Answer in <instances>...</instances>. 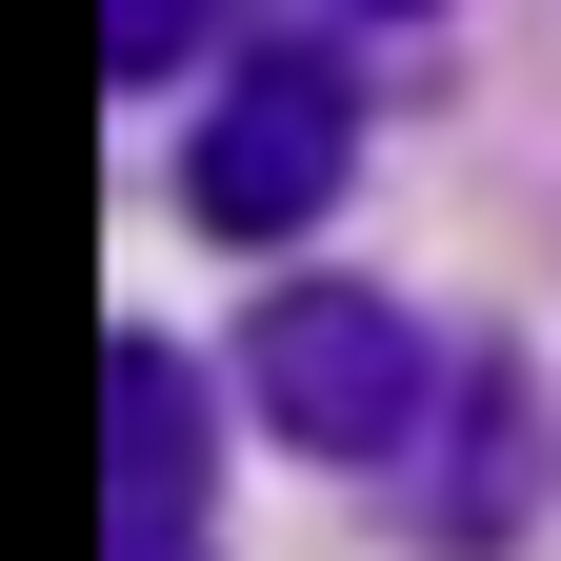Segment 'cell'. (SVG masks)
Segmentation results:
<instances>
[{
	"label": "cell",
	"instance_id": "3",
	"mask_svg": "<svg viewBox=\"0 0 561 561\" xmlns=\"http://www.w3.org/2000/svg\"><path fill=\"white\" fill-rule=\"evenodd\" d=\"M201 362L181 341H121L101 362V442H121V561H201Z\"/></svg>",
	"mask_w": 561,
	"mask_h": 561
},
{
	"label": "cell",
	"instance_id": "4",
	"mask_svg": "<svg viewBox=\"0 0 561 561\" xmlns=\"http://www.w3.org/2000/svg\"><path fill=\"white\" fill-rule=\"evenodd\" d=\"M201 41H221V0H101V60H121V81H181Z\"/></svg>",
	"mask_w": 561,
	"mask_h": 561
},
{
	"label": "cell",
	"instance_id": "1",
	"mask_svg": "<svg viewBox=\"0 0 561 561\" xmlns=\"http://www.w3.org/2000/svg\"><path fill=\"white\" fill-rule=\"evenodd\" d=\"M341 161H362V81H341L321 41H261L241 81H221V121H201L181 201H201L221 241H301L321 201H341Z\"/></svg>",
	"mask_w": 561,
	"mask_h": 561
},
{
	"label": "cell",
	"instance_id": "2",
	"mask_svg": "<svg viewBox=\"0 0 561 561\" xmlns=\"http://www.w3.org/2000/svg\"><path fill=\"white\" fill-rule=\"evenodd\" d=\"M241 401L301 461H381L421 421V341H401V301H362V280H280V301L241 321Z\"/></svg>",
	"mask_w": 561,
	"mask_h": 561
}]
</instances>
